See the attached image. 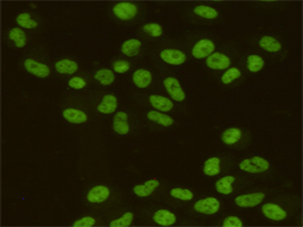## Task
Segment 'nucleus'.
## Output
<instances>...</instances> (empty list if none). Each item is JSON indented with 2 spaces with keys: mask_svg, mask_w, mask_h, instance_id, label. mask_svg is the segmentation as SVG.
Wrapping results in <instances>:
<instances>
[{
  "mask_svg": "<svg viewBox=\"0 0 303 227\" xmlns=\"http://www.w3.org/2000/svg\"><path fill=\"white\" fill-rule=\"evenodd\" d=\"M95 220L91 217H86L75 222L74 227H92L95 224Z\"/></svg>",
  "mask_w": 303,
  "mask_h": 227,
  "instance_id": "38",
  "label": "nucleus"
},
{
  "mask_svg": "<svg viewBox=\"0 0 303 227\" xmlns=\"http://www.w3.org/2000/svg\"><path fill=\"white\" fill-rule=\"evenodd\" d=\"M149 102L155 110L167 113L172 111L174 104L170 98L159 95H152L149 97Z\"/></svg>",
  "mask_w": 303,
  "mask_h": 227,
  "instance_id": "9",
  "label": "nucleus"
},
{
  "mask_svg": "<svg viewBox=\"0 0 303 227\" xmlns=\"http://www.w3.org/2000/svg\"><path fill=\"white\" fill-rule=\"evenodd\" d=\"M110 195V190L105 186H99L92 189L88 193V200L92 203H101L106 200Z\"/></svg>",
  "mask_w": 303,
  "mask_h": 227,
  "instance_id": "18",
  "label": "nucleus"
},
{
  "mask_svg": "<svg viewBox=\"0 0 303 227\" xmlns=\"http://www.w3.org/2000/svg\"><path fill=\"white\" fill-rule=\"evenodd\" d=\"M68 85L71 88L78 90L84 89L87 86V82L79 76H74L68 81Z\"/></svg>",
  "mask_w": 303,
  "mask_h": 227,
  "instance_id": "36",
  "label": "nucleus"
},
{
  "mask_svg": "<svg viewBox=\"0 0 303 227\" xmlns=\"http://www.w3.org/2000/svg\"><path fill=\"white\" fill-rule=\"evenodd\" d=\"M118 102L117 97L113 94L105 95L97 107V110L105 115L115 113L118 108Z\"/></svg>",
  "mask_w": 303,
  "mask_h": 227,
  "instance_id": "13",
  "label": "nucleus"
},
{
  "mask_svg": "<svg viewBox=\"0 0 303 227\" xmlns=\"http://www.w3.org/2000/svg\"><path fill=\"white\" fill-rule=\"evenodd\" d=\"M113 12L117 19L127 21L136 18L139 12V8L133 3L121 2L114 6Z\"/></svg>",
  "mask_w": 303,
  "mask_h": 227,
  "instance_id": "2",
  "label": "nucleus"
},
{
  "mask_svg": "<svg viewBox=\"0 0 303 227\" xmlns=\"http://www.w3.org/2000/svg\"><path fill=\"white\" fill-rule=\"evenodd\" d=\"M163 84L172 101L182 103L186 100V93L180 81L176 78L173 76L165 78L163 80Z\"/></svg>",
  "mask_w": 303,
  "mask_h": 227,
  "instance_id": "1",
  "label": "nucleus"
},
{
  "mask_svg": "<svg viewBox=\"0 0 303 227\" xmlns=\"http://www.w3.org/2000/svg\"><path fill=\"white\" fill-rule=\"evenodd\" d=\"M57 72L61 75H73L77 72L78 65L75 61L70 59L59 60L55 65Z\"/></svg>",
  "mask_w": 303,
  "mask_h": 227,
  "instance_id": "19",
  "label": "nucleus"
},
{
  "mask_svg": "<svg viewBox=\"0 0 303 227\" xmlns=\"http://www.w3.org/2000/svg\"><path fill=\"white\" fill-rule=\"evenodd\" d=\"M147 117L151 121L164 127H170L174 124L173 119L170 115L157 110H151L147 113Z\"/></svg>",
  "mask_w": 303,
  "mask_h": 227,
  "instance_id": "17",
  "label": "nucleus"
},
{
  "mask_svg": "<svg viewBox=\"0 0 303 227\" xmlns=\"http://www.w3.org/2000/svg\"><path fill=\"white\" fill-rule=\"evenodd\" d=\"M153 219L157 224L165 226L172 225L176 221L175 215L166 209H160L156 211Z\"/></svg>",
  "mask_w": 303,
  "mask_h": 227,
  "instance_id": "22",
  "label": "nucleus"
},
{
  "mask_svg": "<svg viewBox=\"0 0 303 227\" xmlns=\"http://www.w3.org/2000/svg\"><path fill=\"white\" fill-rule=\"evenodd\" d=\"M265 195L263 192H257L240 195L236 198L235 203L242 208L254 207L262 203Z\"/></svg>",
  "mask_w": 303,
  "mask_h": 227,
  "instance_id": "12",
  "label": "nucleus"
},
{
  "mask_svg": "<svg viewBox=\"0 0 303 227\" xmlns=\"http://www.w3.org/2000/svg\"><path fill=\"white\" fill-rule=\"evenodd\" d=\"M264 214L269 219L274 221H281L287 216L286 212L277 205L268 203L262 208Z\"/></svg>",
  "mask_w": 303,
  "mask_h": 227,
  "instance_id": "15",
  "label": "nucleus"
},
{
  "mask_svg": "<svg viewBox=\"0 0 303 227\" xmlns=\"http://www.w3.org/2000/svg\"><path fill=\"white\" fill-rule=\"evenodd\" d=\"M269 166V162L265 159L256 156L251 159L244 160L239 166L243 171L250 173H259L267 171Z\"/></svg>",
  "mask_w": 303,
  "mask_h": 227,
  "instance_id": "3",
  "label": "nucleus"
},
{
  "mask_svg": "<svg viewBox=\"0 0 303 227\" xmlns=\"http://www.w3.org/2000/svg\"><path fill=\"white\" fill-rule=\"evenodd\" d=\"M134 86L140 89H145L150 86L153 81V75L150 71L145 68L137 69L132 76Z\"/></svg>",
  "mask_w": 303,
  "mask_h": 227,
  "instance_id": "8",
  "label": "nucleus"
},
{
  "mask_svg": "<svg viewBox=\"0 0 303 227\" xmlns=\"http://www.w3.org/2000/svg\"><path fill=\"white\" fill-rule=\"evenodd\" d=\"M215 45L209 39H202L199 40L191 50V55L197 59H203L208 57L213 53Z\"/></svg>",
  "mask_w": 303,
  "mask_h": 227,
  "instance_id": "5",
  "label": "nucleus"
},
{
  "mask_svg": "<svg viewBox=\"0 0 303 227\" xmlns=\"http://www.w3.org/2000/svg\"><path fill=\"white\" fill-rule=\"evenodd\" d=\"M243 224L242 221L236 216H230L227 218L224 222V227H242Z\"/></svg>",
  "mask_w": 303,
  "mask_h": 227,
  "instance_id": "37",
  "label": "nucleus"
},
{
  "mask_svg": "<svg viewBox=\"0 0 303 227\" xmlns=\"http://www.w3.org/2000/svg\"><path fill=\"white\" fill-rule=\"evenodd\" d=\"M235 180L236 178L232 176H227L219 179L215 184L217 191L225 195L231 193L233 191L231 184Z\"/></svg>",
  "mask_w": 303,
  "mask_h": 227,
  "instance_id": "24",
  "label": "nucleus"
},
{
  "mask_svg": "<svg viewBox=\"0 0 303 227\" xmlns=\"http://www.w3.org/2000/svg\"><path fill=\"white\" fill-rule=\"evenodd\" d=\"M220 208V203L216 198L208 197L198 201L194 205V208L200 213L213 215L217 212Z\"/></svg>",
  "mask_w": 303,
  "mask_h": 227,
  "instance_id": "10",
  "label": "nucleus"
},
{
  "mask_svg": "<svg viewBox=\"0 0 303 227\" xmlns=\"http://www.w3.org/2000/svg\"><path fill=\"white\" fill-rule=\"evenodd\" d=\"M242 136V133L240 129L237 128H231L224 132L222 140L225 144L232 145L238 143Z\"/></svg>",
  "mask_w": 303,
  "mask_h": 227,
  "instance_id": "25",
  "label": "nucleus"
},
{
  "mask_svg": "<svg viewBox=\"0 0 303 227\" xmlns=\"http://www.w3.org/2000/svg\"><path fill=\"white\" fill-rule=\"evenodd\" d=\"M159 55L164 63L174 66L183 65L187 59L185 53L176 49H165L160 52Z\"/></svg>",
  "mask_w": 303,
  "mask_h": 227,
  "instance_id": "4",
  "label": "nucleus"
},
{
  "mask_svg": "<svg viewBox=\"0 0 303 227\" xmlns=\"http://www.w3.org/2000/svg\"><path fill=\"white\" fill-rule=\"evenodd\" d=\"M24 66L27 72L38 78H46L51 74V70L47 65L32 59H26Z\"/></svg>",
  "mask_w": 303,
  "mask_h": 227,
  "instance_id": "6",
  "label": "nucleus"
},
{
  "mask_svg": "<svg viewBox=\"0 0 303 227\" xmlns=\"http://www.w3.org/2000/svg\"><path fill=\"white\" fill-rule=\"evenodd\" d=\"M133 215L131 212H126L120 218L114 220L110 224L112 227H128L131 225Z\"/></svg>",
  "mask_w": 303,
  "mask_h": 227,
  "instance_id": "35",
  "label": "nucleus"
},
{
  "mask_svg": "<svg viewBox=\"0 0 303 227\" xmlns=\"http://www.w3.org/2000/svg\"><path fill=\"white\" fill-rule=\"evenodd\" d=\"M62 115L66 121L74 124L84 123L88 120L86 113L75 108L65 109L63 111Z\"/></svg>",
  "mask_w": 303,
  "mask_h": 227,
  "instance_id": "16",
  "label": "nucleus"
},
{
  "mask_svg": "<svg viewBox=\"0 0 303 227\" xmlns=\"http://www.w3.org/2000/svg\"><path fill=\"white\" fill-rule=\"evenodd\" d=\"M142 43L137 38H131L123 42L121 51L124 55L129 58H133L138 55L141 50Z\"/></svg>",
  "mask_w": 303,
  "mask_h": 227,
  "instance_id": "14",
  "label": "nucleus"
},
{
  "mask_svg": "<svg viewBox=\"0 0 303 227\" xmlns=\"http://www.w3.org/2000/svg\"><path fill=\"white\" fill-rule=\"evenodd\" d=\"M196 15L207 19H214L218 17V12L214 8L206 5H199L194 9Z\"/></svg>",
  "mask_w": 303,
  "mask_h": 227,
  "instance_id": "26",
  "label": "nucleus"
},
{
  "mask_svg": "<svg viewBox=\"0 0 303 227\" xmlns=\"http://www.w3.org/2000/svg\"><path fill=\"white\" fill-rule=\"evenodd\" d=\"M220 160L217 157H213L207 160L204 166V172L208 176H213L220 172Z\"/></svg>",
  "mask_w": 303,
  "mask_h": 227,
  "instance_id": "27",
  "label": "nucleus"
},
{
  "mask_svg": "<svg viewBox=\"0 0 303 227\" xmlns=\"http://www.w3.org/2000/svg\"><path fill=\"white\" fill-rule=\"evenodd\" d=\"M265 62L261 56L257 55H250L247 59V68L250 72L256 73L263 69Z\"/></svg>",
  "mask_w": 303,
  "mask_h": 227,
  "instance_id": "28",
  "label": "nucleus"
},
{
  "mask_svg": "<svg viewBox=\"0 0 303 227\" xmlns=\"http://www.w3.org/2000/svg\"><path fill=\"white\" fill-rule=\"evenodd\" d=\"M143 31L146 34L154 38L161 37L163 34L162 26L156 22H150L145 24L142 27Z\"/></svg>",
  "mask_w": 303,
  "mask_h": 227,
  "instance_id": "30",
  "label": "nucleus"
},
{
  "mask_svg": "<svg viewBox=\"0 0 303 227\" xmlns=\"http://www.w3.org/2000/svg\"><path fill=\"white\" fill-rule=\"evenodd\" d=\"M171 195L184 201H189L193 198L194 194L188 189H182L180 188H175L172 189L170 191Z\"/></svg>",
  "mask_w": 303,
  "mask_h": 227,
  "instance_id": "33",
  "label": "nucleus"
},
{
  "mask_svg": "<svg viewBox=\"0 0 303 227\" xmlns=\"http://www.w3.org/2000/svg\"><path fill=\"white\" fill-rule=\"evenodd\" d=\"M18 24L27 29H33L38 25V23L31 19V16L29 13H22L17 18Z\"/></svg>",
  "mask_w": 303,
  "mask_h": 227,
  "instance_id": "31",
  "label": "nucleus"
},
{
  "mask_svg": "<svg viewBox=\"0 0 303 227\" xmlns=\"http://www.w3.org/2000/svg\"><path fill=\"white\" fill-rule=\"evenodd\" d=\"M159 182L156 180H150L145 183L144 185H138L133 189L134 193L140 197L150 195L159 186Z\"/></svg>",
  "mask_w": 303,
  "mask_h": 227,
  "instance_id": "21",
  "label": "nucleus"
},
{
  "mask_svg": "<svg viewBox=\"0 0 303 227\" xmlns=\"http://www.w3.org/2000/svg\"><path fill=\"white\" fill-rule=\"evenodd\" d=\"M206 64L211 69L223 70L230 66L231 61L226 55L222 53L215 52L206 58Z\"/></svg>",
  "mask_w": 303,
  "mask_h": 227,
  "instance_id": "7",
  "label": "nucleus"
},
{
  "mask_svg": "<svg viewBox=\"0 0 303 227\" xmlns=\"http://www.w3.org/2000/svg\"><path fill=\"white\" fill-rule=\"evenodd\" d=\"M259 46L265 50L270 53H277L282 50L281 42L271 36H265L259 42Z\"/></svg>",
  "mask_w": 303,
  "mask_h": 227,
  "instance_id": "23",
  "label": "nucleus"
},
{
  "mask_svg": "<svg viewBox=\"0 0 303 227\" xmlns=\"http://www.w3.org/2000/svg\"><path fill=\"white\" fill-rule=\"evenodd\" d=\"M9 38L15 41L16 47L18 48H23L26 44V34L20 28H12L9 32Z\"/></svg>",
  "mask_w": 303,
  "mask_h": 227,
  "instance_id": "29",
  "label": "nucleus"
},
{
  "mask_svg": "<svg viewBox=\"0 0 303 227\" xmlns=\"http://www.w3.org/2000/svg\"><path fill=\"white\" fill-rule=\"evenodd\" d=\"M131 67L130 63L125 59L117 60L113 65V71L114 73L119 75H123L128 73Z\"/></svg>",
  "mask_w": 303,
  "mask_h": 227,
  "instance_id": "34",
  "label": "nucleus"
},
{
  "mask_svg": "<svg viewBox=\"0 0 303 227\" xmlns=\"http://www.w3.org/2000/svg\"><path fill=\"white\" fill-rule=\"evenodd\" d=\"M113 129L114 131L121 135L128 134L130 131L129 115L125 111L117 112L114 118Z\"/></svg>",
  "mask_w": 303,
  "mask_h": 227,
  "instance_id": "11",
  "label": "nucleus"
},
{
  "mask_svg": "<svg viewBox=\"0 0 303 227\" xmlns=\"http://www.w3.org/2000/svg\"><path fill=\"white\" fill-rule=\"evenodd\" d=\"M242 75L240 69L237 67L229 68L223 75L221 80L224 84H228L239 79Z\"/></svg>",
  "mask_w": 303,
  "mask_h": 227,
  "instance_id": "32",
  "label": "nucleus"
},
{
  "mask_svg": "<svg viewBox=\"0 0 303 227\" xmlns=\"http://www.w3.org/2000/svg\"><path fill=\"white\" fill-rule=\"evenodd\" d=\"M94 78L102 86L106 87L114 83L116 76L113 70L108 68H102L95 73Z\"/></svg>",
  "mask_w": 303,
  "mask_h": 227,
  "instance_id": "20",
  "label": "nucleus"
}]
</instances>
